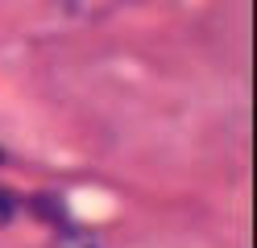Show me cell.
Here are the masks:
<instances>
[{
    "mask_svg": "<svg viewBox=\"0 0 257 248\" xmlns=\"http://www.w3.org/2000/svg\"><path fill=\"white\" fill-rule=\"evenodd\" d=\"M54 248H95V240H91V236H83V231H75V227H71L67 236H58V240H54Z\"/></svg>",
    "mask_w": 257,
    "mask_h": 248,
    "instance_id": "cell-1",
    "label": "cell"
},
{
    "mask_svg": "<svg viewBox=\"0 0 257 248\" xmlns=\"http://www.w3.org/2000/svg\"><path fill=\"white\" fill-rule=\"evenodd\" d=\"M13 211H17L13 194H9V190H0V223H9V219H13Z\"/></svg>",
    "mask_w": 257,
    "mask_h": 248,
    "instance_id": "cell-2",
    "label": "cell"
}]
</instances>
